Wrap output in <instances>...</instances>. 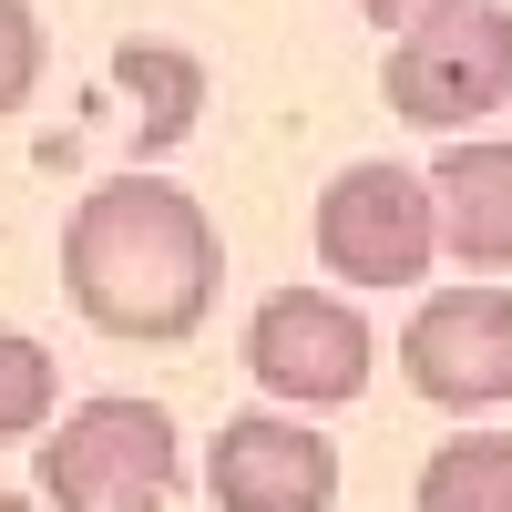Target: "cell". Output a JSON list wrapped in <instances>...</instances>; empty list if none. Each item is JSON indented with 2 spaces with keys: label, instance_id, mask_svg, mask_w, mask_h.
Wrapping results in <instances>:
<instances>
[{
  "label": "cell",
  "instance_id": "obj_3",
  "mask_svg": "<svg viewBox=\"0 0 512 512\" xmlns=\"http://www.w3.org/2000/svg\"><path fill=\"white\" fill-rule=\"evenodd\" d=\"M308 246L338 287H369V297H410L441 256V205H431V175L369 154V164H338L308 205Z\"/></svg>",
  "mask_w": 512,
  "mask_h": 512
},
{
  "label": "cell",
  "instance_id": "obj_13",
  "mask_svg": "<svg viewBox=\"0 0 512 512\" xmlns=\"http://www.w3.org/2000/svg\"><path fill=\"white\" fill-rule=\"evenodd\" d=\"M359 11H369L379 31H410V21H431V11H451V0H359Z\"/></svg>",
  "mask_w": 512,
  "mask_h": 512
},
{
  "label": "cell",
  "instance_id": "obj_14",
  "mask_svg": "<svg viewBox=\"0 0 512 512\" xmlns=\"http://www.w3.org/2000/svg\"><path fill=\"white\" fill-rule=\"evenodd\" d=\"M0 512H41V502H31V492H0Z\"/></svg>",
  "mask_w": 512,
  "mask_h": 512
},
{
  "label": "cell",
  "instance_id": "obj_12",
  "mask_svg": "<svg viewBox=\"0 0 512 512\" xmlns=\"http://www.w3.org/2000/svg\"><path fill=\"white\" fill-rule=\"evenodd\" d=\"M41 62H52L41 11H31V0H0V123H11V113L41 93Z\"/></svg>",
  "mask_w": 512,
  "mask_h": 512
},
{
  "label": "cell",
  "instance_id": "obj_5",
  "mask_svg": "<svg viewBox=\"0 0 512 512\" xmlns=\"http://www.w3.org/2000/svg\"><path fill=\"white\" fill-rule=\"evenodd\" d=\"M379 369V338L349 297L328 287H277L246 308V379L277 410H349Z\"/></svg>",
  "mask_w": 512,
  "mask_h": 512
},
{
  "label": "cell",
  "instance_id": "obj_6",
  "mask_svg": "<svg viewBox=\"0 0 512 512\" xmlns=\"http://www.w3.org/2000/svg\"><path fill=\"white\" fill-rule=\"evenodd\" d=\"M400 379L431 410H502L512 400V287L492 277H461L441 297H420L410 328H400Z\"/></svg>",
  "mask_w": 512,
  "mask_h": 512
},
{
  "label": "cell",
  "instance_id": "obj_4",
  "mask_svg": "<svg viewBox=\"0 0 512 512\" xmlns=\"http://www.w3.org/2000/svg\"><path fill=\"white\" fill-rule=\"evenodd\" d=\"M512 93V11L502 0H451V11L390 31L379 62V103L410 134H472V123Z\"/></svg>",
  "mask_w": 512,
  "mask_h": 512
},
{
  "label": "cell",
  "instance_id": "obj_1",
  "mask_svg": "<svg viewBox=\"0 0 512 512\" xmlns=\"http://www.w3.org/2000/svg\"><path fill=\"white\" fill-rule=\"evenodd\" d=\"M62 297L113 349H185L226 297V236L216 216L164 175H103L62 216Z\"/></svg>",
  "mask_w": 512,
  "mask_h": 512
},
{
  "label": "cell",
  "instance_id": "obj_9",
  "mask_svg": "<svg viewBox=\"0 0 512 512\" xmlns=\"http://www.w3.org/2000/svg\"><path fill=\"white\" fill-rule=\"evenodd\" d=\"M113 93L123 113H134V154H175L195 123H205V62L185 52V41H113Z\"/></svg>",
  "mask_w": 512,
  "mask_h": 512
},
{
  "label": "cell",
  "instance_id": "obj_10",
  "mask_svg": "<svg viewBox=\"0 0 512 512\" xmlns=\"http://www.w3.org/2000/svg\"><path fill=\"white\" fill-rule=\"evenodd\" d=\"M410 512H512V431H451L420 461Z\"/></svg>",
  "mask_w": 512,
  "mask_h": 512
},
{
  "label": "cell",
  "instance_id": "obj_8",
  "mask_svg": "<svg viewBox=\"0 0 512 512\" xmlns=\"http://www.w3.org/2000/svg\"><path fill=\"white\" fill-rule=\"evenodd\" d=\"M431 205H441V256H461L472 277H502L512 267V144L502 134L441 144Z\"/></svg>",
  "mask_w": 512,
  "mask_h": 512
},
{
  "label": "cell",
  "instance_id": "obj_2",
  "mask_svg": "<svg viewBox=\"0 0 512 512\" xmlns=\"http://www.w3.org/2000/svg\"><path fill=\"white\" fill-rule=\"evenodd\" d=\"M185 482V431L144 390H93L31 441L41 512H164Z\"/></svg>",
  "mask_w": 512,
  "mask_h": 512
},
{
  "label": "cell",
  "instance_id": "obj_11",
  "mask_svg": "<svg viewBox=\"0 0 512 512\" xmlns=\"http://www.w3.org/2000/svg\"><path fill=\"white\" fill-rule=\"evenodd\" d=\"M62 420V369L31 328H0V451L11 441H41Z\"/></svg>",
  "mask_w": 512,
  "mask_h": 512
},
{
  "label": "cell",
  "instance_id": "obj_7",
  "mask_svg": "<svg viewBox=\"0 0 512 512\" xmlns=\"http://www.w3.org/2000/svg\"><path fill=\"white\" fill-rule=\"evenodd\" d=\"M205 502L216 512H328L338 502V441L297 410H236L205 441Z\"/></svg>",
  "mask_w": 512,
  "mask_h": 512
}]
</instances>
